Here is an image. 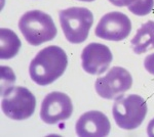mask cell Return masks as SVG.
<instances>
[{
  "mask_svg": "<svg viewBox=\"0 0 154 137\" xmlns=\"http://www.w3.org/2000/svg\"><path fill=\"white\" fill-rule=\"evenodd\" d=\"M136 0H109V2L113 4L115 6L123 7V6H130L135 2Z\"/></svg>",
  "mask_w": 154,
  "mask_h": 137,
  "instance_id": "16",
  "label": "cell"
},
{
  "mask_svg": "<svg viewBox=\"0 0 154 137\" xmlns=\"http://www.w3.org/2000/svg\"><path fill=\"white\" fill-rule=\"evenodd\" d=\"M21 48L19 37L11 30L0 29V57L1 59L12 58L18 54Z\"/></svg>",
  "mask_w": 154,
  "mask_h": 137,
  "instance_id": "12",
  "label": "cell"
},
{
  "mask_svg": "<svg viewBox=\"0 0 154 137\" xmlns=\"http://www.w3.org/2000/svg\"><path fill=\"white\" fill-rule=\"evenodd\" d=\"M112 113L119 128L134 130L143 123L147 114V104L143 97L136 94L121 95L114 103Z\"/></svg>",
  "mask_w": 154,
  "mask_h": 137,
  "instance_id": "3",
  "label": "cell"
},
{
  "mask_svg": "<svg viewBox=\"0 0 154 137\" xmlns=\"http://www.w3.org/2000/svg\"><path fill=\"white\" fill-rule=\"evenodd\" d=\"M73 112L72 101L67 94L54 91L48 94L41 103L40 118L46 124H58L68 120Z\"/></svg>",
  "mask_w": 154,
  "mask_h": 137,
  "instance_id": "7",
  "label": "cell"
},
{
  "mask_svg": "<svg viewBox=\"0 0 154 137\" xmlns=\"http://www.w3.org/2000/svg\"><path fill=\"white\" fill-rule=\"evenodd\" d=\"M67 64L68 57L61 47L48 46L32 59L29 67L30 77L38 85H48L64 74Z\"/></svg>",
  "mask_w": 154,
  "mask_h": 137,
  "instance_id": "1",
  "label": "cell"
},
{
  "mask_svg": "<svg viewBox=\"0 0 154 137\" xmlns=\"http://www.w3.org/2000/svg\"><path fill=\"white\" fill-rule=\"evenodd\" d=\"M35 96L25 87H14L5 96L2 97V111L12 120L21 121L30 118L35 112Z\"/></svg>",
  "mask_w": 154,
  "mask_h": 137,
  "instance_id": "5",
  "label": "cell"
},
{
  "mask_svg": "<svg viewBox=\"0 0 154 137\" xmlns=\"http://www.w3.org/2000/svg\"><path fill=\"white\" fill-rule=\"evenodd\" d=\"M133 78L130 72L121 67H113L104 77H99L96 81V91L105 99L117 98L131 89Z\"/></svg>",
  "mask_w": 154,
  "mask_h": 137,
  "instance_id": "6",
  "label": "cell"
},
{
  "mask_svg": "<svg viewBox=\"0 0 154 137\" xmlns=\"http://www.w3.org/2000/svg\"><path fill=\"white\" fill-rule=\"evenodd\" d=\"M131 23L128 16L119 11L106 13L96 27L95 33L99 38L108 41H121L130 35Z\"/></svg>",
  "mask_w": 154,
  "mask_h": 137,
  "instance_id": "8",
  "label": "cell"
},
{
  "mask_svg": "<svg viewBox=\"0 0 154 137\" xmlns=\"http://www.w3.org/2000/svg\"><path fill=\"white\" fill-rule=\"evenodd\" d=\"M79 1H84V2H93L95 0H79Z\"/></svg>",
  "mask_w": 154,
  "mask_h": 137,
  "instance_id": "18",
  "label": "cell"
},
{
  "mask_svg": "<svg viewBox=\"0 0 154 137\" xmlns=\"http://www.w3.org/2000/svg\"><path fill=\"white\" fill-rule=\"evenodd\" d=\"M133 51L142 54L154 49V22L148 21L139 28L131 41Z\"/></svg>",
  "mask_w": 154,
  "mask_h": 137,
  "instance_id": "11",
  "label": "cell"
},
{
  "mask_svg": "<svg viewBox=\"0 0 154 137\" xmlns=\"http://www.w3.org/2000/svg\"><path fill=\"white\" fill-rule=\"evenodd\" d=\"M76 133L78 136H107L111 125L106 115L98 111L84 113L76 123Z\"/></svg>",
  "mask_w": 154,
  "mask_h": 137,
  "instance_id": "10",
  "label": "cell"
},
{
  "mask_svg": "<svg viewBox=\"0 0 154 137\" xmlns=\"http://www.w3.org/2000/svg\"><path fill=\"white\" fill-rule=\"evenodd\" d=\"M153 5L154 0H136L131 5L128 6V9L136 16H143L152 11Z\"/></svg>",
  "mask_w": 154,
  "mask_h": 137,
  "instance_id": "14",
  "label": "cell"
},
{
  "mask_svg": "<svg viewBox=\"0 0 154 137\" xmlns=\"http://www.w3.org/2000/svg\"><path fill=\"white\" fill-rule=\"evenodd\" d=\"M113 59L108 46L101 43H89L81 53L82 68L91 75H101L108 70Z\"/></svg>",
  "mask_w": 154,
  "mask_h": 137,
  "instance_id": "9",
  "label": "cell"
},
{
  "mask_svg": "<svg viewBox=\"0 0 154 137\" xmlns=\"http://www.w3.org/2000/svg\"><path fill=\"white\" fill-rule=\"evenodd\" d=\"M1 97L5 96L14 88L16 76L8 67H1Z\"/></svg>",
  "mask_w": 154,
  "mask_h": 137,
  "instance_id": "13",
  "label": "cell"
},
{
  "mask_svg": "<svg viewBox=\"0 0 154 137\" xmlns=\"http://www.w3.org/2000/svg\"><path fill=\"white\" fill-rule=\"evenodd\" d=\"M147 133L149 136L154 137V119L149 122L148 127H147Z\"/></svg>",
  "mask_w": 154,
  "mask_h": 137,
  "instance_id": "17",
  "label": "cell"
},
{
  "mask_svg": "<svg viewBox=\"0 0 154 137\" xmlns=\"http://www.w3.org/2000/svg\"><path fill=\"white\" fill-rule=\"evenodd\" d=\"M19 28L26 41L33 46L53 40L58 33L51 16L41 10L24 13L19 22Z\"/></svg>",
  "mask_w": 154,
  "mask_h": 137,
  "instance_id": "2",
  "label": "cell"
},
{
  "mask_svg": "<svg viewBox=\"0 0 154 137\" xmlns=\"http://www.w3.org/2000/svg\"><path fill=\"white\" fill-rule=\"evenodd\" d=\"M144 67L148 73L154 75V53L146 56L145 61H144Z\"/></svg>",
  "mask_w": 154,
  "mask_h": 137,
  "instance_id": "15",
  "label": "cell"
},
{
  "mask_svg": "<svg viewBox=\"0 0 154 137\" xmlns=\"http://www.w3.org/2000/svg\"><path fill=\"white\" fill-rule=\"evenodd\" d=\"M60 24L70 43L79 44L86 40L94 23L91 11L84 7H70L60 11Z\"/></svg>",
  "mask_w": 154,
  "mask_h": 137,
  "instance_id": "4",
  "label": "cell"
}]
</instances>
